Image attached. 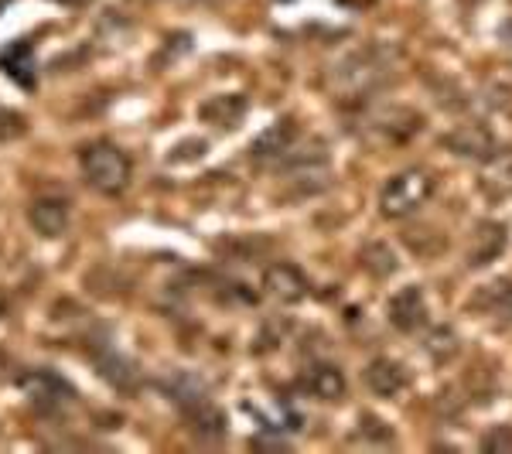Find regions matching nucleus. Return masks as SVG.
<instances>
[{
	"label": "nucleus",
	"mask_w": 512,
	"mask_h": 454,
	"mask_svg": "<svg viewBox=\"0 0 512 454\" xmlns=\"http://www.w3.org/2000/svg\"><path fill=\"white\" fill-rule=\"evenodd\" d=\"M0 69L7 72L14 82H21L24 89L35 86V72H38V62H35V52H31L28 41H14L0 52Z\"/></svg>",
	"instance_id": "2eb2a0df"
},
{
	"label": "nucleus",
	"mask_w": 512,
	"mask_h": 454,
	"mask_svg": "<svg viewBox=\"0 0 512 454\" xmlns=\"http://www.w3.org/2000/svg\"><path fill=\"white\" fill-rule=\"evenodd\" d=\"M82 178L103 195H120L130 185V158L110 140H93L79 154Z\"/></svg>",
	"instance_id": "f257e3e1"
},
{
	"label": "nucleus",
	"mask_w": 512,
	"mask_h": 454,
	"mask_svg": "<svg viewBox=\"0 0 512 454\" xmlns=\"http://www.w3.org/2000/svg\"><path fill=\"white\" fill-rule=\"evenodd\" d=\"M28 219L41 236H62L69 229V202L59 195L38 198V202H31Z\"/></svg>",
	"instance_id": "f8f14e48"
},
{
	"label": "nucleus",
	"mask_w": 512,
	"mask_h": 454,
	"mask_svg": "<svg viewBox=\"0 0 512 454\" xmlns=\"http://www.w3.org/2000/svg\"><path fill=\"white\" fill-rule=\"evenodd\" d=\"M301 390L308 396H315V400L335 403V400H342V396H345L349 383H345L342 369L332 366V362H315V366L301 376Z\"/></svg>",
	"instance_id": "9d476101"
},
{
	"label": "nucleus",
	"mask_w": 512,
	"mask_h": 454,
	"mask_svg": "<svg viewBox=\"0 0 512 454\" xmlns=\"http://www.w3.org/2000/svg\"><path fill=\"white\" fill-rule=\"evenodd\" d=\"M362 383H366L369 393L390 400V396H400L407 390V369L393 359H373L366 366V373H362Z\"/></svg>",
	"instance_id": "9b49d317"
},
{
	"label": "nucleus",
	"mask_w": 512,
	"mask_h": 454,
	"mask_svg": "<svg viewBox=\"0 0 512 454\" xmlns=\"http://www.w3.org/2000/svg\"><path fill=\"white\" fill-rule=\"evenodd\" d=\"M21 130H24V123H21L18 117H14L11 110H4V106H0V140L21 134Z\"/></svg>",
	"instance_id": "393cba45"
},
{
	"label": "nucleus",
	"mask_w": 512,
	"mask_h": 454,
	"mask_svg": "<svg viewBox=\"0 0 512 454\" xmlns=\"http://www.w3.org/2000/svg\"><path fill=\"white\" fill-rule=\"evenodd\" d=\"M243 113H246V99L243 96H219V99H212V103L205 106L202 117L212 120L222 130H229L239 117H243Z\"/></svg>",
	"instance_id": "412c9836"
},
{
	"label": "nucleus",
	"mask_w": 512,
	"mask_h": 454,
	"mask_svg": "<svg viewBox=\"0 0 512 454\" xmlns=\"http://www.w3.org/2000/svg\"><path fill=\"white\" fill-rule=\"evenodd\" d=\"M0 315H4V297H0Z\"/></svg>",
	"instance_id": "a878e982"
},
{
	"label": "nucleus",
	"mask_w": 512,
	"mask_h": 454,
	"mask_svg": "<svg viewBox=\"0 0 512 454\" xmlns=\"http://www.w3.org/2000/svg\"><path fill=\"white\" fill-rule=\"evenodd\" d=\"M185 417L192 420L195 431L205 434V437H212V434L219 437L222 431H226V417H222V410L212 400H202V403H195V407H188Z\"/></svg>",
	"instance_id": "aec40b11"
},
{
	"label": "nucleus",
	"mask_w": 512,
	"mask_h": 454,
	"mask_svg": "<svg viewBox=\"0 0 512 454\" xmlns=\"http://www.w3.org/2000/svg\"><path fill=\"white\" fill-rule=\"evenodd\" d=\"M164 390H168L171 400L178 403L181 410H188V407H195V403H202V400H209V390H205V383L198 376L192 373H175L164 383Z\"/></svg>",
	"instance_id": "dca6fc26"
},
{
	"label": "nucleus",
	"mask_w": 512,
	"mask_h": 454,
	"mask_svg": "<svg viewBox=\"0 0 512 454\" xmlns=\"http://www.w3.org/2000/svg\"><path fill=\"white\" fill-rule=\"evenodd\" d=\"M96 366H99V373L110 379L113 386H120V390H134V386H137V366L130 359L117 356V352H106V356H99Z\"/></svg>",
	"instance_id": "6ab92c4d"
},
{
	"label": "nucleus",
	"mask_w": 512,
	"mask_h": 454,
	"mask_svg": "<svg viewBox=\"0 0 512 454\" xmlns=\"http://www.w3.org/2000/svg\"><path fill=\"white\" fill-rule=\"evenodd\" d=\"M386 315H390V325L396 332H417V328H424L427 301H424V294H420V287H403L400 294H393Z\"/></svg>",
	"instance_id": "1a4fd4ad"
},
{
	"label": "nucleus",
	"mask_w": 512,
	"mask_h": 454,
	"mask_svg": "<svg viewBox=\"0 0 512 454\" xmlns=\"http://www.w3.org/2000/svg\"><path fill=\"white\" fill-rule=\"evenodd\" d=\"M444 147L451 154L465 161H489L499 144H495V134L485 123H465V127H454L448 137H444Z\"/></svg>",
	"instance_id": "423d86ee"
},
{
	"label": "nucleus",
	"mask_w": 512,
	"mask_h": 454,
	"mask_svg": "<svg viewBox=\"0 0 512 454\" xmlns=\"http://www.w3.org/2000/svg\"><path fill=\"white\" fill-rule=\"evenodd\" d=\"M482 448H485V451H512V434H509V431H502V427H499V431H492L489 437H485Z\"/></svg>",
	"instance_id": "b1692460"
},
{
	"label": "nucleus",
	"mask_w": 512,
	"mask_h": 454,
	"mask_svg": "<svg viewBox=\"0 0 512 454\" xmlns=\"http://www.w3.org/2000/svg\"><path fill=\"white\" fill-rule=\"evenodd\" d=\"M359 263H362V270H366L369 277H376V280L393 277L396 267H400L396 253L386 243H366V246H362V253H359Z\"/></svg>",
	"instance_id": "a211bd4d"
},
{
	"label": "nucleus",
	"mask_w": 512,
	"mask_h": 454,
	"mask_svg": "<svg viewBox=\"0 0 512 454\" xmlns=\"http://www.w3.org/2000/svg\"><path fill=\"white\" fill-rule=\"evenodd\" d=\"M489 308H495L502 318L512 321V280H502V284H495V287H492Z\"/></svg>",
	"instance_id": "5701e85b"
},
{
	"label": "nucleus",
	"mask_w": 512,
	"mask_h": 454,
	"mask_svg": "<svg viewBox=\"0 0 512 454\" xmlns=\"http://www.w3.org/2000/svg\"><path fill=\"white\" fill-rule=\"evenodd\" d=\"M431 192H434L431 171L403 168L386 178V185L379 188V212H383L386 219H407L431 198Z\"/></svg>",
	"instance_id": "f03ea898"
},
{
	"label": "nucleus",
	"mask_w": 512,
	"mask_h": 454,
	"mask_svg": "<svg viewBox=\"0 0 512 454\" xmlns=\"http://www.w3.org/2000/svg\"><path fill=\"white\" fill-rule=\"evenodd\" d=\"M386 79V62L383 55L366 48V52H355L349 59H342L328 76V86L335 89L338 96H362L369 89H376L379 82Z\"/></svg>",
	"instance_id": "7ed1b4c3"
},
{
	"label": "nucleus",
	"mask_w": 512,
	"mask_h": 454,
	"mask_svg": "<svg viewBox=\"0 0 512 454\" xmlns=\"http://www.w3.org/2000/svg\"><path fill=\"white\" fill-rule=\"evenodd\" d=\"M18 386L28 393L31 407L41 410V414H59V410H65L76 400V390L59 373H52V369H31V373L18 379Z\"/></svg>",
	"instance_id": "20e7f679"
},
{
	"label": "nucleus",
	"mask_w": 512,
	"mask_h": 454,
	"mask_svg": "<svg viewBox=\"0 0 512 454\" xmlns=\"http://www.w3.org/2000/svg\"><path fill=\"white\" fill-rule=\"evenodd\" d=\"M294 140H297V123L280 120L274 127H267V134L253 140L250 154L256 164H284L294 151Z\"/></svg>",
	"instance_id": "0eeeda50"
},
{
	"label": "nucleus",
	"mask_w": 512,
	"mask_h": 454,
	"mask_svg": "<svg viewBox=\"0 0 512 454\" xmlns=\"http://www.w3.org/2000/svg\"><path fill=\"white\" fill-rule=\"evenodd\" d=\"M506 250V226L502 222H485L475 229L472 246H468V267H485Z\"/></svg>",
	"instance_id": "4468645a"
},
{
	"label": "nucleus",
	"mask_w": 512,
	"mask_h": 454,
	"mask_svg": "<svg viewBox=\"0 0 512 454\" xmlns=\"http://www.w3.org/2000/svg\"><path fill=\"white\" fill-rule=\"evenodd\" d=\"M284 171L291 178V188L297 195H311V192H321L332 178L328 171V147L325 144H308V151L294 154L284 161Z\"/></svg>",
	"instance_id": "39448f33"
},
{
	"label": "nucleus",
	"mask_w": 512,
	"mask_h": 454,
	"mask_svg": "<svg viewBox=\"0 0 512 454\" xmlns=\"http://www.w3.org/2000/svg\"><path fill=\"white\" fill-rule=\"evenodd\" d=\"M369 127H373V134L376 137H383V140H393V144H400V140H410L420 130V117L414 110H383V113H376L373 120H369Z\"/></svg>",
	"instance_id": "ddd939ff"
},
{
	"label": "nucleus",
	"mask_w": 512,
	"mask_h": 454,
	"mask_svg": "<svg viewBox=\"0 0 512 454\" xmlns=\"http://www.w3.org/2000/svg\"><path fill=\"white\" fill-rule=\"evenodd\" d=\"M263 291L280 304H297L308 294V277L297 267H291V263H270V267L263 270Z\"/></svg>",
	"instance_id": "6e6552de"
},
{
	"label": "nucleus",
	"mask_w": 512,
	"mask_h": 454,
	"mask_svg": "<svg viewBox=\"0 0 512 454\" xmlns=\"http://www.w3.org/2000/svg\"><path fill=\"white\" fill-rule=\"evenodd\" d=\"M482 185L492 195H509L512 192V151H495L489 161H482Z\"/></svg>",
	"instance_id": "f3484780"
},
{
	"label": "nucleus",
	"mask_w": 512,
	"mask_h": 454,
	"mask_svg": "<svg viewBox=\"0 0 512 454\" xmlns=\"http://www.w3.org/2000/svg\"><path fill=\"white\" fill-rule=\"evenodd\" d=\"M427 356L434 359H451L454 352H458V335L451 332V328H434L431 335H427Z\"/></svg>",
	"instance_id": "4be33fe9"
}]
</instances>
